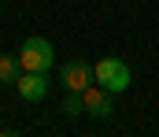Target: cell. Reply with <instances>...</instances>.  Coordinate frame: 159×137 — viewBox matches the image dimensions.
Wrapping results in <instances>:
<instances>
[{
    "label": "cell",
    "mask_w": 159,
    "mask_h": 137,
    "mask_svg": "<svg viewBox=\"0 0 159 137\" xmlns=\"http://www.w3.org/2000/svg\"><path fill=\"white\" fill-rule=\"evenodd\" d=\"M93 78L104 85V89H111V93H122V89H129V82H133V74H129V67L122 63L119 56H104L96 67H93Z\"/></svg>",
    "instance_id": "1"
},
{
    "label": "cell",
    "mask_w": 159,
    "mask_h": 137,
    "mask_svg": "<svg viewBox=\"0 0 159 137\" xmlns=\"http://www.w3.org/2000/svg\"><path fill=\"white\" fill-rule=\"evenodd\" d=\"M19 59H22V71H52L56 63V48L44 37H26L19 48Z\"/></svg>",
    "instance_id": "2"
},
{
    "label": "cell",
    "mask_w": 159,
    "mask_h": 137,
    "mask_svg": "<svg viewBox=\"0 0 159 137\" xmlns=\"http://www.w3.org/2000/svg\"><path fill=\"white\" fill-rule=\"evenodd\" d=\"M81 96H85V115H93V119H111V115H115L111 89H104V85H89Z\"/></svg>",
    "instance_id": "3"
},
{
    "label": "cell",
    "mask_w": 159,
    "mask_h": 137,
    "mask_svg": "<svg viewBox=\"0 0 159 137\" xmlns=\"http://www.w3.org/2000/svg\"><path fill=\"white\" fill-rule=\"evenodd\" d=\"M59 78H63V89H74V93H85L93 82H96V78H93V67H89L85 59H70Z\"/></svg>",
    "instance_id": "4"
},
{
    "label": "cell",
    "mask_w": 159,
    "mask_h": 137,
    "mask_svg": "<svg viewBox=\"0 0 159 137\" xmlns=\"http://www.w3.org/2000/svg\"><path fill=\"white\" fill-rule=\"evenodd\" d=\"M15 89H19L22 100H44V93H48V71H22L19 82H15Z\"/></svg>",
    "instance_id": "5"
},
{
    "label": "cell",
    "mask_w": 159,
    "mask_h": 137,
    "mask_svg": "<svg viewBox=\"0 0 159 137\" xmlns=\"http://www.w3.org/2000/svg\"><path fill=\"white\" fill-rule=\"evenodd\" d=\"M22 74V59L19 56H0V85H15Z\"/></svg>",
    "instance_id": "6"
},
{
    "label": "cell",
    "mask_w": 159,
    "mask_h": 137,
    "mask_svg": "<svg viewBox=\"0 0 159 137\" xmlns=\"http://www.w3.org/2000/svg\"><path fill=\"white\" fill-rule=\"evenodd\" d=\"M67 119H78V115H85V96L74 89H67V100H63V107H59Z\"/></svg>",
    "instance_id": "7"
}]
</instances>
